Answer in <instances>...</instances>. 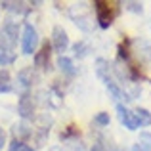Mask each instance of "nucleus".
I'll return each mask as SVG.
<instances>
[{
	"instance_id": "13",
	"label": "nucleus",
	"mask_w": 151,
	"mask_h": 151,
	"mask_svg": "<svg viewBox=\"0 0 151 151\" xmlns=\"http://www.w3.org/2000/svg\"><path fill=\"white\" fill-rule=\"evenodd\" d=\"M136 145L144 151H151V132H140V138H138Z\"/></svg>"
},
{
	"instance_id": "15",
	"label": "nucleus",
	"mask_w": 151,
	"mask_h": 151,
	"mask_svg": "<svg viewBox=\"0 0 151 151\" xmlns=\"http://www.w3.org/2000/svg\"><path fill=\"white\" fill-rule=\"evenodd\" d=\"M15 59L14 54H10L6 48H0V65H8V63H12Z\"/></svg>"
},
{
	"instance_id": "4",
	"label": "nucleus",
	"mask_w": 151,
	"mask_h": 151,
	"mask_svg": "<svg viewBox=\"0 0 151 151\" xmlns=\"http://www.w3.org/2000/svg\"><path fill=\"white\" fill-rule=\"evenodd\" d=\"M94 8H96V15H98V23H100V27H101V29H107V27L113 23V17H115L111 6L107 2H96Z\"/></svg>"
},
{
	"instance_id": "19",
	"label": "nucleus",
	"mask_w": 151,
	"mask_h": 151,
	"mask_svg": "<svg viewBox=\"0 0 151 151\" xmlns=\"http://www.w3.org/2000/svg\"><path fill=\"white\" fill-rule=\"evenodd\" d=\"M126 8L132 10V12H140V14H142V4H138V2H128V4H126Z\"/></svg>"
},
{
	"instance_id": "9",
	"label": "nucleus",
	"mask_w": 151,
	"mask_h": 151,
	"mask_svg": "<svg viewBox=\"0 0 151 151\" xmlns=\"http://www.w3.org/2000/svg\"><path fill=\"white\" fill-rule=\"evenodd\" d=\"M134 113V119H136L138 126H149L151 124V113L147 109H144V107H138L136 111H132Z\"/></svg>"
},
{
	"instance_id": "2",
	"label": "nucleus",
	"mask_w": 151,
	"mask_h": 151,
	"mask_svg": "<svg viewBox=\"0 0 151 151\" xmlns=\"http://www.w3.org/2000/svg\"><path fill=\"white\" fill-rule=\"evenodd\" d=\"M37 46H38V33H37V29H35L33 25H29V23H27V25L23 27L21 50H23V54L31 55V54H35Z\"/></svg>"
},
{
	"instance_id": "17",
	"label": "nucleus",
	"mask_w": 151,
	"mask_h": 151,
	"mask_svg": "<svg viewBox=\"0 0 151 151\" xmlns=\"http://www.w3.org/2000/svg\"><path fill=\"white\" fill-rule=\"evenodd\" d=\"M94 122L100 126H107L109 124V113H98L96 119H94Z\"/></svg>"
},
{
	"instance_id": "3",
	"label": "nucleus",
	"mask_w": 151,
	"mask_h": 151,
	"mask_svg": "<svg viewBox=\"0 0 151 151\" xmlns=\"http://www.w3.org/2000/svg\"><path fill=\"white\" fill-rule=\"evenodd\" d=\"M52 46L59 54H63V52L69 48V37H67V31L61 25H55L52 29Z\"/></svg>"
},
{
	"instance_id": "16",
	"label": "nucleus",
	"mask_w": 151,
	"mask_h": 151,
	"mask_svg": "<svg viewBox=\"0 0 151 151\" xmlns=\"http://www.w3.org/2000/svg\"><path fill=\"white\" fill-rule=\"evenodd\" d=\"M29 75H33V67H29V69H23L21 73H19V82H21L23 86H29L31 82H33L31 78H27Z\"/></svg>"
},
{
	"instance_id": "21",
	"label": "nucleus",
	"mask_w": 151,
	"mask_h": 151,
	"mask_svg": "<svg viewBox=\"0 0 151 151\" xmlns=\"http://www.w3.org/2000/svg\"><path fill=\"white\" fill-rule=\"evenodd\" d=\"M92 151H107V149L103 147L101 144H94V147H92Z\"/></svg>"
},
{
	"instance_id": "1",
	"label": "nucleus",
	"mask_w": 151,
	"mask_h": 151,
	"mask_svg": "<svg viewBox=\"0 0 151 151\" xmlns=\"http://www.w3.org/2000/svg\"><path fill=\"white\" fill-rule=\"evenodd\" d=\"M96 73H98V77L103 81V84L107 86L109 94L115 98V100H128V98H126V94H124V90H122L121 86L115 82V78L109 75V63H107L103 58L96 59Z\"/></svg>"
},
{
	"instance_id": "5",
	"label": "nucleus",
	"mask_w": 151,
	"mask_h": 151,
	"mask_svg": "<svg viewBox=\"0 0 151 151\" xmlns=\"http://www.w3.org/2000/svg\"><path fill=\"white\" fill-rule=\"evenodd\" d=\"M117 115H119V121L124 124V128H128V130L140 128L138 122H136V119H134V113H132V111H128V107H126V105L117 103Z\"/></svg>"
},
{
	"instance_id": "14",
	"label": "nucleus",
	"mask_w": 151,
	"mask_h": 151,
	"mask_svg": "<svg viewBox=\"0 0 151 151\" xmlns=\"http://www.w3.org/2000/svg\"><path fill=\"white\" fill-rule=\"evenodd\" d=\"M73 50H75V55H77V58H86L88 52H90V46L84 44V42H77V44L73 46Z\"/></svg>"
},
{
	"instance_id": "20",
	"label": "nucleus",
	"mask_w": 151,
	"mask_h": 151,
	"mask_svg": "<svg viewBox=\"0 0 151 151\" xmlns=\"http://www.w3.org/2000/svg\"><path fill=\"white\" fill-rule=\"evenodd\" d=\"M4 145H6V132H4V128H0V151Z\"/></svg>"
},
{
	"instance_id": "22",
	"label": "nucleus",
	"mask_w": 151,
	"mask_h": 151,
	"mask_svg": "<svg viewBox=\"0 0 151 151\" xmlns=\"http://www.w3.org/2000/svg\"><path fill=\"white\" fill-rule=\"evenodd\" d=\"M48 151H61V147H50Z\"/></svg>"
},
{
	"instance_id": "8",
	"label": "nucleus",
	"mask_w": 151,
	"mask_h": 151,
	"mask_svg": "<svg viewBox=\"0 0 151 151\" xmlns=\"http://www.w3.org/2000/svg\"><path fill=\"white\" fill-rule=\"evenodd\" d=\"M58 67H59V71H61V73L69 75V77H73V75L77 73L73 59H71V58H67V55H59V58H58Z\"/></svg>"
},
{
	"instance_id": "11",
	"label": "nucleus",
	"mask_w": 151,
	"mask_h": 151,
	"mask_svg": "<svg viewBox=\"0 0 151 151\" xmlns=\"http://www.w3.org/2000/svg\"><path fill=\"white\" fill-rule=\"evenodd\" d=\"M14 134H15V140H25V138H29L31 136V128H29V124H27L25 121L23 122H19V124H14Z\"/></svg>"
},
{
	"instance_id": "7",
	"label": "nucleus",
	"mask_w": 151,
	"mask_h": 151,
	"mask_svg": "<svg viewBox=\"0 0 151 151\" xmlns=\"http://www.w3.org/2000/svg\"><path fill=\"white\" fill-rule=\"evenodd\" d=\"M48 63H50V44L46 42L42 46V50L37 52V55H35V65L42 67V69H48Z\"/></svg>"
},
{
	"instance_id": "23",
	"label": "nucleus",
	"mask_w": 151,
	"mask_h": 151,
	"mask_svg": "<svg viewBox=\"0 0 151 151\" xmlns=\"http://www.w3.org/2000/svg\"><path fill=\"white\" fill-rule=\"evenodd\" d=\"M132 151H144V149H140L138 145H134V147H132Z\"/></svg>"
},
{
	"instance_id": "10",
	"label": "nucleus",
	"mask_w": 151,
	"mask_h": 151,
	"mask_svg": "<svg viewBox=\"0 0 151 151\" xmlns=\"http://www.w3.org/2000/svg\"><path fill=\"white\" fill-rule=\"evenodd\" d=\"M2 37L6 38V42L10 46H14L15 37H17V25H15V23H6V25H4V31H2Z\"/></svg>"
},
{
	"instance_id": "18",
	"label": "nucleus",
	"mask_w": 151,
	"mask_h": 151,
	"mask_svg": "<svg viewBox=\"0 0 151 151\" xmlns=\"http://www.w3.org/2000/svg\"><path fill=\"white\" fill-rule=\"evenodd\" d=\"M10 151H35V149H33V147H29V145H25V144H21V142H17V140H15L14 144H12Z\"/></svg>"
},
{
	"instance_id": "6",
	"label": "nucleus",
	"mask_w": 151,
	"mask_h": 151,
	"mask_svg": "<svg viewBox=\"0 0 151 151\" xmlns=\"http://www.w3.org/2000/svg\"><path fill=\"white\" fill-rule=\"evenodd\" d=\"M17 113L21 115L23 121H27V119H33V115H35L33 98H31V96H21V100H19V103H17Z\"/></svg>"
},
{
	"instance_id": "12",
	"label": "nucleus",
	"mask_w": 151,
	"mask_h": 151,
	"mask_svg": "<svg viewBox=\"0 0 151 151\" xmlns=\"http://www.w3.org/2000/svg\"><path fill=\"white\" fill-rule=\"evenodd\" d=\"M12 90V78L6 69H0V94H6Z\"/></svg>"
}]
</instances>
